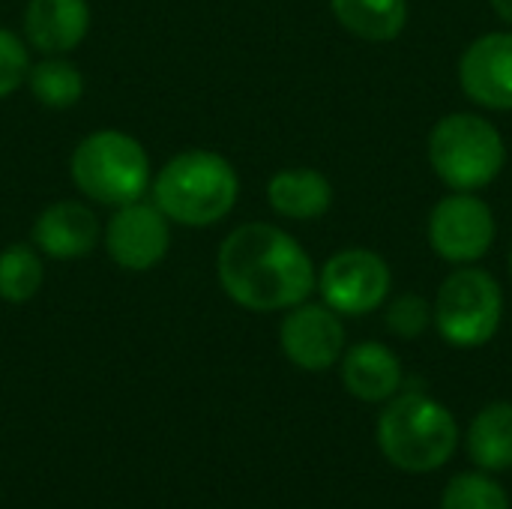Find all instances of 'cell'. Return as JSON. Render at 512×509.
<instances>
[{"label":"cell","mask_w":512,"mask_h":509,"mask_svg":"<svg viewBox=\"0 0 512 509\" xmlns=\"http://www.w3.org/2000/svg\"><path fill=\"white\" fill-rule=\"evenodd\" d=\"M504 318V294L492 273L480 267L453 270L435 297L432 324L441 339L453 348H480L486 345Z\"/></svg>","instance_id":"8992f818"},{"label":"cell","mask_w":512,"mask_h":509,"mask_svg":"<svg viewBox=\"0 0 512 509\" xmlns=\"http://www.w3.org/2000/svg\"><path fill=\"white\" fill-rule=\"evenodd\" d=\"M492 9L498 12V18H501L504 24H510L512 27V0H492Z\"/></svg>","instance_id":"603a6c76"},{"label":"cell","mask_w":512,"mask_h":509,"mask_svg":"<svg viewBox=\"0 0 512 509\" xmlns=\"http://www.w3.org/2000/svg\"><path fill=\"white\" fill-rule=\"evenodd\" d=\"M339 363L345 390L360 402H390L402 387V360L381 342H360Z\"/></svg>","instance_id":"5bb4252c"},{"label":"cell","mask_w":512,"mask_h":509,"mask_svg":"<svg viewBox=\"0 0 512 509\" xmlns=\"http://www.w3.org/2000/svg\"><path fill=\"white\" fill-rule=\"evenodd\" d=\"M69 177L84 198L114 210L147 195L153 168L135 135L120 129H96L75 144L69 156Z\"/></svg>","instance_id":"277c9868"},{"label":"cell","mask_w":512,"mask_h":509,"mask_svg":"<svg viewBox=\"0 0 512 509\" xmlns=\"http://www.w3.org/2000/svg\"><path fill=\"white\" fill-rule=\"evenodd\" d=\"M459 84L483 108L512 111V33L495 30L474 39L459 60Z\"/></svg>","instance_id":"8fae6325"},{"label":"cell","mask_w":512,"mask_h":509,"mask_svg":"<svg viewBox=\"0 0 512 509\" xmlns=\"http://www.w3.org/2000/svg\"><path fill=\"white\" fill-rule=\"evenodd\" d=\"M267 204L285 219L309 222L330 210L333 186L315 168H282L267 180Z\"/></svg>","instance_id":"9a60e30c"},{"label":"cell","mask_w":512,"mask_h":509,"mask_svg":"<svg viewBox=\"0 0 512 509\" xmlns=\"http://www.w3.org/2000/svg\"><path fill=\"white\" fill-rule=\"evenodd\" d=\"M102 246L120 270L147 273L159 267L171 249V222L153 201H129L108 216Z\"/></svg>","instance_id":"ba28073f"},{"label":"cell","mask_w":512,"mask_h":509,"mask_svg":"<svg viewBox=\"0 0 512 509\" xmlns=\"http://www.w3.org/2000/svg\"><path fill=\"white\" fill-rule=\"evenodd\" d=\"M45 285L42 252L27 243H9L0 249V300L21 306L30 303Z\"/></svg>","instance_id":"d6986e66"},{"label":"cell","mask_w":512,"mask_h":509,"mask_svg":"<svg viewBox=\"0 0 512 509\" xmlns=\"http://www.w3.org/2000/svg\"><path fill=\"white\" fill-rule=\"evenodd\" d=\"M495 213L474 192H456L435 204L429 216V243L450 264H474L495 243Z\"/></svg>","instance_id":"9c48e42d"},{"label":"cell","mask_w":512,"mask_h":509,"mask_svg":"<svg viewBox=\"0 0 512 509\" xmlns=\"http://www.w3.org/2000/svg\"><path fill=\"white\" fill-rule=\"evenodd\" d=\"M441 509H510V498L486 474H459L444 489Z\"/></svg>","instance_id":"ffe728a7"},{"label":"cell","mask_w":512,"mask_h":509,"mask_svg":"<svg viewBox=\"0 0 512 509\" xmlns=\"http://www.w3.org/2000/svg\"><path fill=\"white\" fill-rule=\"evenodd\" d=\"M378 447L405 474H432L459 447L456 417L423 393H396L378 417Z\"/></svg>","instance_id":"3957f363"},{"label":"cell","mask_w":512,"mask_h":509,"mask_svg":"<svg viewBox=\"0 0 512 509\" xmlns=\"http://www.w3.org/2000/svg\"><path fill=\"white\" fill-rule=\"evenodd\" d=\"M27 72H30V51L24 36H18L9 27H0V99L24 87Z\"/></svg>","instance_id":"7402d4cb"},{"label":"cell","mask_w":512,"mask_h":509,"mask_svg":"<svg viewBox=\"0 0 512 509\" xmlns=\"http://www.w3.org/2000/svg\"><path fill=\"white\" fill-rule=\"evenodd\" d=\"M87 0H27L24 42L42 54H69L90 33Z\"/></svg>","instance_id":"4fadbf2b"},{"label":"cell","mask_w":512,"mask_h":509,"mask_svg":"<svg viewBox=\"0 0 512 509\" xmlns=\"http://www.w3.org/2000/svg\"><path fill=\"white\" fill-rule=\"evenodd\" d=\"M216 276L228 300L249 312H288L318 285L309 252L270 222L237 225L216 252Z\"/></svg>","instance_id":"6da1fadb"},{"label":"cell","mask_w":512,"mask_h":509,"mask_svg":"<svg viewBox=\"0 0 512 509\" xmlns=\"http://www.w3.org/2000/svg\"><path fill=\"white\" fill-rule=\"evenodd\" d=\"M27 87L42 108L66 111L84 96V75L66 54H45L39 63H30Z\"/></svg>","instance_id":"ac0fdd59"},{"label":"cell","mask_w":512,"mask_h":509,"mask_svg":"<svg viewBox=\"0 0 512 509\" xmlns=\"http://www.w3.org/2000/svg\"><path fill=\"white\" fill-rule=\"evenodd\" d=\"M336 21L369 42H390L408 21V0H330Z\"/></svg>","instance_id":"e0dca14e"},{"label":"cell","mask_w":512,"mask_h":509,"mask_svg":"<svg viewBox=\"0 0 512 509\" xmlns=\"http://www.w3.org/2000/svg\"><path fill=\"white\" fill-rule=\"evenodd\" d=\"M282 354L303 372H324L345 354V327L327 303H297L279 327Z\"/></svg>","instance_id":"30bf717a"},{"label":"cell","mask_w":512,"mask_h":509,"mask_svg":"<svg viewBox=\"0 0 512 509\" xmlns=\"http://www.w3.org/2000/svg\"><path fill=\"white\" fill-rule=\"evenodd\" d=\"M429 162L453 192H477L504 171L507 144L486 117L459 111L435 123Z\"/></svg>","instance_id":"5b68a950"},{"label":"cell","mask_w":512,"mask_h":509,"mask_svg":"<svg viewBox=\"0 0 512 509\" xmlns=\"http://www.w3.org/2000/svg\"><path fill=\"white\" fill-rule=\"evenodd\" d=\"M468 456L483 471H510L512 468V405H486L468 429Z\"/></svg>","instance_id":"2e32d148"},{"label":"cell","mask_w":512,"mask_h":509,"mask_svg":"<svg viewBox=\"0 0 512 509\" xmlns=\"http://www.w3.org/2000/svg\"><path fill=\"white\" fill-rule=\"evenodd\" d=\"M102 225L84 201H54L33 222V246L54 261H78L96 249Z\"/></svg>","instance_id":"7c38bea8"},{"label":"cell","mask_w":512,"mask_h":509,"mask_svg":"<svg viewBox=\"0 0 512 509\" xmlns=\"http://www.w3.org/2000/svg\"><path fill=\"white\" fill-rule=\"evenodd\" d=\"M150 192L171 225L210 228L237 207L240 174L222 153L192 147L171 156L156 171Z\"/></svg>","instance_id":"7a4b0ae2"},{"label":"cell","mask_w":512,"mask_h":509,"mask_svg":"<svg viewBox=\"0 0 512 509\" xmlns=\"http://www.w3.org/2000/svg\"><path fill=\"white\" fill-rule=\"evenodd\" d=\"M387 330L399 339H417L429 330L432 324V306L420 294H399L387 306Z\"/></svg>","instance_id":"44dd1931"},{"label":"cell","mask_w":512,"mask_h":509,"mask_svg":"<svg viewBox=\"0 0 512 509\" xmlns=\"http://www.w3.org/2000/svg\"><path fill=\"white\" fill-rule=\"evenodd\" d=\"M387 261L372 249H342L318 273V291L336 315H369L390 294Z\"/></svg>","instance_id":"52a82bcc"},{"label":"cell","mask_w":512,"mask_h":509,"mask_svg":"<svg viewBox=\"0 0 512 509\" xmlns=\"http://www.w3.org/2000/svg\"><path fill=\"white\" fill-rule=\"evenodd\" d=\"M510 273H512V252H510Z\"/></svg>","instance_id":"cb8c5ba5"}]
</instances>
